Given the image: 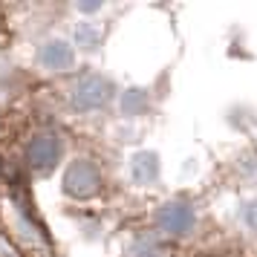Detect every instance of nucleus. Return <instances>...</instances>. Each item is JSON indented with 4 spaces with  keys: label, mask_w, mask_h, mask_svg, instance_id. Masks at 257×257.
I'll return each instance as SVG.
<instances>
[{
    "label": "nucleus",
    "mask_w": 257,
    "mask_h": 257,
    "mask_svg": "<svg viewBox=\"0 0 257 257\" xmlns=\"http://www.w3.org/2000/svg\"><path fill=\"white\" fill-rule=\"evenodd\" d=\"M104 98H107V84L101 78H87L75 90V104L81 110H93V107L104 104Z\"/></svg>",
    "instance_id": "f257e3e1"
},
{
    "label": "nucleus",
    "mask_w": 257,
    "mask_h": 257,
    "mask_svg": "<svg viewBox=\"0 0 257 257\" xmlns=\"http://www.w3.org/2000/svg\"><path fill=\"white\" fill-rule=\"evenodd\" d=\"M58 142L52 139V136H41V139L32 142V148H29V159H32V165L35 168H49V165L58 159Z\"/></svg>",
    "instance_id": "7ed1b4c3"
},
{
    "label": "nucleus",
    "mask_w": 257,
    "mask_h": 257,
    "mask_svg": "<svg viewBox=\"0 0 257 257\" xmlns=\"http://www.w3.org/2000/svg\"><path fill=\"white\" fill-rule=\"evenodd\" d=\"M95 182H98V176H95V171L90 168V165H72L70 174H67V188H70L72 194H90L95 188Z\"/></svg>",
    "instance_id": "f03ea898"
},
{
    "label": "nucleus",
    "mask_w": 257,
    "mask_h": 257,
    "mask_svg": "<svg viewBox=\"0 0 257 257\" xmlns=\"http://www.w3.org/2000/svg\"><path fill=\"white\" fill-rule=\"evenodd\" d=\"M245 220H248V225L257 231V202H251V205H248V211H245Z\"/></svg>",
    "instance_id": "423d86ee"
},
{
    "label": "nucleus",
    "mask_w": 257,
    "mask_h": 257,
    "mask_svg": "<svg viewBox=\"0 0 257 257\" xmlns=\"http://www.w3.org/2000/svg\"><path fill=\"white\" fill-rule=\"evenodd\" d=\"M41 61H44L47 67H55V70H61V67H70V64H72V49L67 47V44H61V41H52V44H47V47H44Z\"/></svg>",
    "instance_id": "39448f33"
},
{
    "label": "nucleus",
    "mask_w": 257,
    "mask_h": 257,
    "mask_svg": "<svg viewBox=\"0 0 257 257\" xmlns=\"http://www.w3.org/2000/svg\"><path fill=\"white\" fill-rule=\"evenodd\" d=\"M162 225L174 234H185L188 228L194 225V214H191V208H185V205H168V208L162 211Z\"/></svg>",
    "instance_id": "20e7f679"
}]
</instances>
